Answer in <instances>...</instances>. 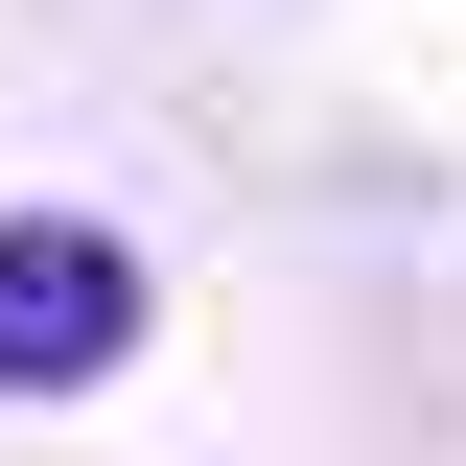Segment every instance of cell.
Listing matches in <instances>:
<instances>
[{
    "label": "cell",
    "instance_id": "obj_1",
    "mask_svg": "<svg viewBox=\"0 0 466 466\" xmlns=\"http://www.w3.org/2000/svg\"><path fill=\"white\" fill-rule=\"evenodd\" d=\"M140 350V233L116 210H0V397H94Z\"/></svg>",
    "mask_w": 466,
    "mask_h": 466
}]
</instances>
